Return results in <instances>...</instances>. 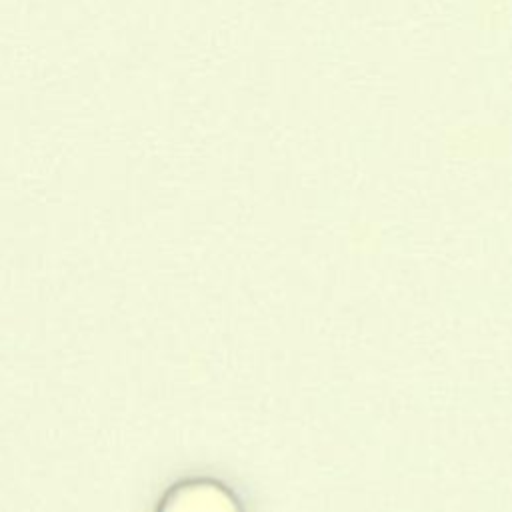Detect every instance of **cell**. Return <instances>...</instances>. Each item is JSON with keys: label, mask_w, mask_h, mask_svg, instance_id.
I'll list each match as a JSON object with an SVG mask.
<instances>
[{"label": "cell", "mask_w": 512, "mask_h": 512, "mask_svg": "<svg viewBox=\"0 0 512 512\" xmlns=\"http://www.w3.org/2000/svg\"><path fill=\"white\" fill-rule=\"evenodd\" d=\"M158 512H240V506L226 486L192 478L168 488L158 500Z\"/></svg>", "instance_id": "1"}, {"label": "cell", "mask_w": 512, "mask_h": 512, "mask_svg": "<svg viewBox=\"0 0 512 512\" xmlns=\"http://www.w3.org/2000/svg\"><path fill=\"white\" fill-rule=\"evenodd\" d=\"M472 20L484 32H504L512 22L510 0H476L472 8Z\"/></svg>", "instance_id": "2"}]
</instances>
